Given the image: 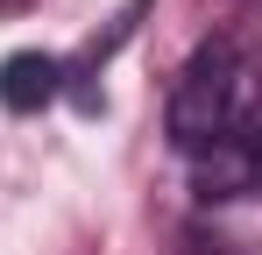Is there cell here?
Returning a JSON list of instances; mask_svg holds the SVG:
<instances>
[{"label": "cell", "mask_w": 262, "mask_h": 255, "mask_svg": "<svg viewBox=\"0 0 262 255\" xmlns=\"http://www.w3.org/2000/svg\"><path fill=\"white\" fill-rule=\"evenodd\" d=\"M255 107H262L255 64H248L234 42H206V50H191V64H184L177 85H170V142L199 163V156L220 149Z\"/></svg>", "instance_id": "obj_1"}, {"label": "cell", "mask_w": 262, "mask_h": 255, "mask_svg": "<svg viewBox=\"0 0 262 255\" xmlns=\"http://www.w3.org/2000/svg\"><path fill=\"white\" fill-rule=\"evenodd\" d=\"M191 170H199V192H206V199H255L262 192V107L234 128L220 149H206Z\"/></svg>", "instance_id": "obj_2"}, {"label": "cell", "mask_w": 262, "mask_h": 255, "mask_svg": "<svg viewBox=\"0 0 262 255\" xmlns=\"http://www.w3.org/2000/svg\"><path fill=\"white\" fill-rule=\"evenodd\" d=\"M57 92H64V64L43 57V50H14L0 64V107L7 114H43Z\"/></svg>", "instance_id": "obj_3"}]
</instances>
